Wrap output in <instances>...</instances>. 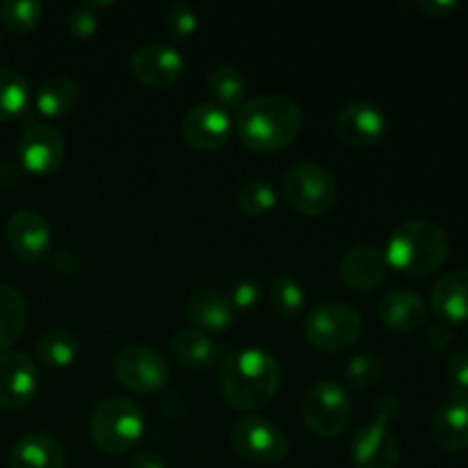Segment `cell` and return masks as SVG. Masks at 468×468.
Segmentation results:
<instances>
[{
	"instance_id": "6da1fadb",
	"label": "cell",
	"mask_w": 468,
	"mask_h": 468,
	"mask_svg": "<svg viewBox=\"0 0 468 468\" xmlns=\"http://www.w3.org/2000/svg\"><path fill=\"white\" fill-rule=\"evenodd\" d=\"M282 379L283 370L277 356L261 347H242L224 356L219 388L231 410L259 411L274 400Z\"/></svg>"
},
{
	"instance_id": "7a4b0ae2",
	"label": "cell",
	"mask_w": 468,
	"mask_h": 468,
	"mask_svg": "<svg viewBox=\"0 0 468 468\" xmlns=\"http://www.w3.org/2000/svg\"><path fill=\"white\" fill-rule=\"evenodd\" d=\"M304 126L302 108L283 94H261L245 101L236 114V131L242 144L256 154L288 149Z\"/></svg>"
},
{
	"instance_id": "3957f363",
	"label": "cell",
	"mask_w": 468,
	"mask_h": 468,
	"mask_svg": "<svg viewBox=\"0 0 468 468\" xmlns=\"http://www.w3.org/2000/svg\"><path fill=\"white\" fill-rule=\"evenodd\" d=\"M451 254L446 231L432 219H405L393 229L387 242L388 268L405 277H428L441 268Z\"/></svg>"
},
{
	"instance_id": "277c9868",
	"label": "cell",
	"mask_w": 468,
	"mask_h": 468,
	"mask_svg": "<svg viewBox=\"0 0 468 468\" xmlns=\"http://www.w3.org/2000/svg\"><path fill=\"white\" fill-rule=\"evenodd\" d=\"M90 439L105 455H123L144 432V411L133 398L110 396L94 407L90 416Z\"/></svg>"
},
{
	"instance_id": "5b68a950",
	"label": "cell",
	"mask_w": 468,
	"mask_h": 468,
	"mask_svg": "<svg viewBox=\"0 0 468 468\" xmlns=\"http://www.w3.org/2000/svg\"><path fill=\"white\" fill-rule=\"evenodd\" d=\"M400 414V400L393 393H384L373 407V419L356 430L350 446L355 468H398L400 446L391 432V420Z\"/></svg>"
},
{
	"instance_id": "8992f818",
	"label": "cell",
	"mask_w": 468,
	"mask_h": 468,
	"mask_svg": "<svg viewBox=\"0 0 468 468\" xmlns=\"http://www.w3.org/2000/svg\"><path fill=\"white\" fill-rule=\"evenodd\" d=\"M304 336L315 350L343 352L364 336V318L343 302H324L314 306L304 320Z\"/></svg>"
},
{
	"instance_id": "52a82bcc",
	"label": "cell",
	"mask_w": 468,
	"mask_h": 468,
	"mask_svg": "<svg viewBox=\"0 0 468 468\" xmlns=\"http://www.w3.org/2000/svg\"><path fill=\"white\" fill-rule=\"evenodd\" d=\"M283 199L306 218H323L338 199L336 178L318 163H297L283 174Z\"/></svg>"
},
{
	"instance_id": "ba28073f",
	"label": "cell",
	"mask_w": 468,
	"mask_h": 468,
	"mask_svg": "<svg viewBox=\"0 0 468 468\" xmlns=\"http://www.w3.org/2000/svg\"><path fill=\"white\" fill-rule=\"evenodd\" d=\"M304 423L315 437L336 439L346 432L352 416L350 396L336 379H320L311 384L302 402Z\"/></svg>"
},
{
	"instance_id": "9c48e42d",
	"label": "cell",
	"mask_w": 468,
	"mask_h": 468,
	"mask_svg": "<svg viewBox=\"0 0 468 468\" xmlns=\"http://www.w3.org/2000/svg\"><path fill=\"white\" fill-rule=\"evenodd\" d=\"M231 446L240 460L272 466L286 460L291 443L286 434L263 416H242L231 428Z\"/></svg>"
},
{
	"instance_id": "30bf717a",
	"label": "cell",
	"mask_w": 468,
	"mask_h": 468,
	"mask_svg": "<svg viewBox=\"0 0 468 468\" xmlns=\"http://www.w3.org/2000/svg\"><path fill=\"white\" fill-rule=\"evenodd\" d=\"M114 378L133 393H160L169 382V361L151 346H126L114 355Z\"/></svg>"
},
{
	"instance_id": "8fae6325",
	"label": "cell",
	"mask_w": 468,
	"mask_h": 468,
	"mask_svg": "<svg viewBox=\"0 0 468 468\" xmlns=\"http://www.w3.org/2000/svg\"><path fill=\"white\" fill-rule=\"evenodd\" d=\"M133 78L149 90H169L186 71L183 55L169 44H144L128 59Z\"/></svg>"
},
{
	"instance_id": "7c38bea8",
	"label": "cell",
	"mask_w": 468,
	"mask_h": 468,
	"mask_svg": "<svg viewBox=\"0 0 468 468\" xmlns=\"http://www.w3.org/2000/svg\"><path fill=\"white\" fill-rule=\"evenodd\" d=\"M336 135L343 144L352 149H370L384 140L388 131V119L379 105L368 101H352L336 114Z\"/></svg>"
},
{
	"instance_id": "4fadbf2b",
	"label": "cell",
	"mask_w": 468,
	"mask_h": 468,
	"mask_svg": "<svg viewBox=\"0 0 468 468\" xmlns=\"http://www.w3.org/2000/svg\"><path fill=\"white\" fill-rule=\"evenodd\" d=\"M5 238L14 256L26 263H39L53 250V231L44 215L23 208L9 215L5 224Z\"/></svg>"
},
{
	"instance_id": "5bb4252c",
	"label": "cell",
	"mask_w": 468,
	"mask_h": 468,
	"mask_svg": "<svg viewBox=\"0 0 468 468\" xmlns=\"http://www.w3.org/2000/svg\"><path fill=\"white\" fill-rule=\"evenodd\" d=\"M233 122L229 110L218 103H199L183 114L181 135L195 151H218L231 137Z\"/></svg>"
},
{
	"instance_id": "9a60e30c",
	"label": "cell",
	"mask_w": 468,
	"mask_h": 468,
	"mask_svg": "<svg viewBox=\"0 0 468 468\" xmlns=\"http://www.w3.org/2000/svg\"><path fill=\"white\" fill-rule=\"evenodd\" d=\"M67 144L58 128L48 123H32L18 140V163L23 169L37 176L53 174L62 165Z\"/></svg>"
},
{
	"instance_id": "2e32d148",
	"label": "cell",
	"mask_w": 468,
	"mask_h": 468,
	"mask_svg": "<svg viewBox=\"0 0 468 468\" xmlns=\"http://www.w3.org/2000/svg\"><path fill=\"white\" fill-rule=\"evenodd\" d=\"M39 375L30 356L16 350L0 352V410H26L37 396Z\"/></svg>"
},
{
	"instance_id": "e0dca14e",
	"label": "cell",
	"mask_w": 468,
	"mask_h": 468,
	"mask_svg": "<svg viewBox=\"0 0 468 468\" xmlns=\"http://www.w3.org/2000/svg\"><path fill=\"white\" fill-rule=\"evenodd\" d=\"M387 272V256L378 247L370 245L352 247L343 254L341 263H338V274H341L343 283L359 292H370L382 286Z\"/></svg>"
},
{
	"instance_id": "ac0fdd59",
	"label": "cell",
	"mask_w": 468,
	"mask_h": 468,
	"mask_svg": "<svg viewBox=\"0 0 468 468\" xmlns=\"http://www.w3.org/2000/svg\"><path fill=\"white\" fill-rule=\"evenodd\" d=\"M432 439L448 452L468 448V393L452 391L432 419Z\"/></svg>"
},
{
	"instance_id": "d6986e66",
	"label": "cell",
	"mask_w": 468,
	"mask_h": 468,
	"mask_svg": "<svg viewBox=\"0 0 468 468\" xmlns=\"http://www.w3.org/2000/svg\"><path fill=\"white\" fill-rule=\"evenodd\" d=\"M379 320L387 324L391 332L400 334H414L423 329L430 320V309L416 292L398 288V291L387 292L379 300L378 306Z\"/></svg>"
},
{
	"instance_id": "ffe728a7",
	"label": "cell",
	"mask_w": 468,
	"mask_h": 468,
	"mask_svg": "<svg viewBox=\"0 0 468 468\" xmlns=\"http://www.w3.org/2000/svg\"><path fill=\"white\" fill-rule=\"evenodd\" d=\"M187 320L204 334H224L236 320V309L224 292L215 288H201L187 300Z\"/></svg>"
},
{
	"instance_id": "44dd1931",
	"label": "cell",
	"mask_w": 468,
	"mask_h": 468,
	"mask_svg": "<svg viewBox=\"0 0 468 468\" xmlns=\"http://www.w3.org/2000/svg\"><path fill=\"white\" fill-rule=\"evenodd\" d=\"M9 468H67L62 443L44 432H27L14 441Z\"/></svg>"
},
{
	"instance_id": "7402d4cb",
	"label": "cell",
	"mask_w": 468,
	"mask_h": 468,
	"mask_svg": "<svg viewBox=\"0 0 468 468\" xmlns=\"http://www.w3.org/2000/svg\"><path fill=\"white\" fill-rule=\"evenodd\" d=\"M430 304L446 324L468 323V270H452L434 283Z\"/></svg>"
},
{
	"instance_id": "603a6c76",
	"label": "cell",
	"mask_w": 468,
	"mask_h": 468,
	"mask_svg": "<svg viewBox=\"0 0 468 468\" xmlns=\"http://www.w3.org/2000/svg\"><path fill=\"white\" fill-rule=\"evenodd\" d=\"M169 350L183 368L192 370L213 368L222 356V346L199 329H183V332L174 334L169 341Z\"/></svg>"
},
{
	"instance_id": "cb8c5ba5",
	"label": "cell",
	"mask_w": 468,
	"mask_h": 468,
	"mask_svg": "<svg viewBox=\"0 0 468 468\" xmlns=\"http://www.w3.org/2000/svg\"><path fill=\"white\" fill-rule=\"evenodd\" d=\"M80 101V87L69 76L46 78L35 91V108L46 119H64L76 110Z\"/></svg>"
},
{
	"instance_id": "d4e9b609",
	"label": "cell",
	"mask_w": 468,
	"mask_h": 468,
	"mask_svg": "<svg viewBox=\"0 0 468 468\" xmlns=\"http://www.w3.org/2000/svg\"><path fill=\"white\" fill-rule=\"evenodd\" d=\"M27 324V302L21 291L9 283H0V352L21 338Z\"/></svg>"
},
{
	"instance_id": "484cf974",
	"label": "cell",
	"mask_w": 468,
	"mask_h": 468,
	"mask_svg": "<svg viewBox=\"0 0 468 468\" xmlns=\"http://www.w3.org/2000/svg\"><path fill=\"white\" fill-rule=\"evenodd\" d=\"M80 355V343L76 334L64 327H50L37 338V356L50 368H69Z\"/></svg>"
},
{
	"instance_id": "4316f807",
	"label": "cell",
	"mask_w": 468,
	"mask_h": 468,
	"mask_svg": "<svg viewBox=\"0 0 468 468\" xmlns=\"http://www.w3.org/2000/svg\"><path fill=\"white\" fill-rule=\"evenodd\" d=\"M208 90L224 110H240L245 105L250 82L247 76L233 64H219L208 73Z\"/></svg>"
},
{
	"instance_id": "83f0119b",
	"label": "cell",
	"mask_w": 468,
	"mask_h": 468,
	"mask_svg": "<svg viewBox=\"0 0 468 468\" xmlns=\"http://www.w3.org/2000/svg\"><path fill=\"white\" fill-rule=\"evenodd\" d=\"M270 304H272L274 314L282 318H297L306 304V292L300 279H295L292 274L274 277L272 286H270Z\"/></svg>"
},
{
	"instance_id": "f1b7e54d",
	"label": "cell",
	"mask_w": 468,
	"mask_h": 468,
	"mask_svg": "<svg viewBox=\"0 0 468 468\" xmlns=\"http://www.w3.org/2000/svg\"><path fill=\"white\" fill-rule=\"evenodd\" d=\"M30 103V85L14 69L0 67V122L14 119Z\"/></svg>"
},
{
	"instance_id": "f546056e",
	"label": "cell",
	"mask_w": 468,
	"mask_h": 468,
	"mask_svg": "<svg viewBox=\"0 0 468 468\" xmlns=\"http://www.w3.org/2000/svg\"><path fill=\"white\" fill-rule=\"evenodd\" d=\"M236 204L247 218H261L277 206V190L265 178H250L238 187Z\"/></svg>"
},
{
	"instance_id": "4dcf8cb0",
	"label": "cell",
	"mask_w": 468,
	"mask_h": 468,
	"mask_svg": "<svg viewBox=\"0 0 468 468\" xmlns=\"http://www.w3.org/2000/svg\"><path fill=\"white\" fill-rule=\"evenodd\" d=\"M44 18V5L37 0H3L0 3V21L16 35H27Z\"/></svg>"
},
{
	"instance_id": "1f68e13d",
	"label": "cell",
	"mask_w": 468,
	"mask_h": 468,
	"mask_svg": "<svg viewBox=\"0 0 468 468\" xmlns=\"http://www.w3.org/2000/svg\"><path fill=\"white\" fill-rule=\"evenodd\" d=\"M384 373V359L375 352H361L347 361L346 382L350 388H370L379 382Z\"/></svg>"
},
{
	"instance_id": "d6a6232c",
	"label": "cell",
	"mask_w": 468,
	"mask_h": 468,
	"mask_svg": "<svg viewBox=\"0 0 468 468\" xmlns=\"http://www.w3.org/2000/svg\"><path fill=\"white\" fill-rule=\"evenodd\" d=\"M165 32L169 35V39L174 41H187L199 27V14L192 5L187 3H174L172 7L165 12L163 18Z\"/></svg>"
},
{
	"instance_id": "836d02e7",
	"label": "cell",
	"mask_w": 468,
	"mask_h": 468,
	"mask_svg": "<svg viewBox=\"0 0 468 468\" xmlns=\"http://www.w3.org/2000/svg\"><path fill=\"white\" fill-rule=\"evenodd\" d=\"M67 30L76 39H91L99 32V16L94 9L87 7V3L73 5L67 12Z\"/></svg>"
},
{
	"instance_id": "e575fe53",
	"label": "cell",
	"mask_w": 468,
	"mask_h": 468,
	"mask_svg": "<svg viewBox=\"0 0 468 468\" xmlns=\"http://www.w3.org/2000/svg\"><path fill=\"white\" fill-rule=\"evenodd\" d=\"M229 300H231L233 309L236 311L256 309L261 302V286L256 282H251V279H242V282H238L236 286L231 288Z\"/></svg>"
},
{
	"instance_id": "d590c367",
	"label": "cell",
	"mask_w": 468,
	"mask_h": 468,
	"mask_svg": "<svg viewBox=\"0 0 468 468\" xmlns=\"http://www.w3.org/2000/svg\"><path fill=\"white\" fill-rule=\"evenodd\" d=\"M446 373L451 382L455 384V391L468 393V347H460L448 356Z\"/></svg>"
},
{
	"instance_id": "8d00e7d4",
	"label": "cell",
	"mask_w": 468,
	"mask_h": 468,
	"mask_svg": "<svg viewBox=\"0 0 468 468\" xmlns=\"http://www.w3.org/2000/svg\"><path fill=\"white\" fill-rule=\"evenodd\" d=\"M425 338H428V346L432 347V350L441 352V350H446L452 341H455V332H452L451 324L439 323V324H434V327L428 329V336Z\"/></svg>"
},
{
	"instance_id": "74e56055",
	"label": "cell",
	"mask_w": 468,
	"mask_h": 468,
	"mask_svg": "<svg viewBox=\"0 0 468 468\" xmlns=\"http://www.w3.org/2000/svg\"><path fill=\"white\" fill-rule=\"evenodd\" d=\"M160 410H163V414H167L169 419H183L186 416V398L178 396V393H165L163 400H160Z\"/></svg>"
},
{
	"instance_id": "f35d334b",
	"label": "cell",
	"mask_w": 468,
	"mask_h": 468,
	"mask_svg": "<svg viewBox=\"0 0 468 468\" xmlns=\"http://www.w3.org/2000/svg\"><path fill=\"white\" fill-rule=\"evenodd\" d=\"M460 5L455 0H419V9H423L425 14L434 18H443L448 14H452Z\"/></svg>"
},
{
	"instance_id": "ab89813d",
	"label": "cell",
	"mask_w": 468,
	"mask_h": 468,
	"mask_svg": "<svg viewBox=\"0 0 468 468\" xmlns=\"http://www.w3.org/2000/svg\"><path fill=\"white\" fill-rule=\"evenodd\" d=\"M126 468H167V466H165L163 457L160 455H155V452L151 451H142V452H135V455L128 460Z\"/></svg>"
},
{
	"instance_id": "60d3db41",
	"label": "cell",
	"mask_w": 468,
	"mask_h": 468,
	"mask_svg": "<svg viewBox=\"0 0 468 468\" xmlns=\"http://www.w3.org/2000/svg\"><path fill=\"white\" fill-rule=\"evenodd\" d=\"M16 178L18 172L12 167V163H0V187H12Z\"/></svg>"
}]
</instances>
